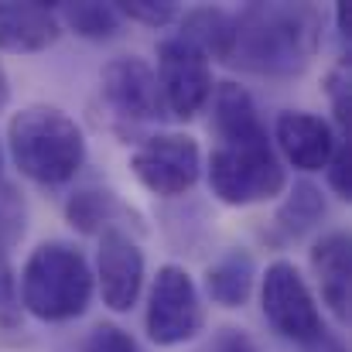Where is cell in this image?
I'll use <instances>...</instances> for the list:
<instances>
[{"label":"cell","instance_id":"6da1fadb","mask_svg":"<svg viewBox=\"0 0 352 352\" xmlns=\"http://www.w3.org/2000/svg\"><path fill=\"white\" fill-rule=\"evenodd\" d=\"M322 48V14L311 3H246L233 14L226 65L267 76H301Z\"/></svg>","mask_w":352,"mask_h":352},{"label":"cell","instance_id":"603a6c76","mask_svg":"<svg viewBox=\"0 0 352 352\" xmlns=\"http://www.w3.org/2000/svg\"><path fill=\"white\" fill-rule=\"evenodd\" d=\"M192 352H263V349H260V342L246 329H239V325H219L206 342H199Z\"/></svg>","mask_w":352,"mask_h":352},{"label":"cell","instance_id":"9c48e42d","mask_svg":"<svg viewBox=\"0 0 352 352\" xmlns=\"http://www.w3.org/2000/svg\"><path fill=\"white\" fill-rule=\"evenodd\" d=\"M154 79H157L164 117L175 120H195L209 107L212 89H216L212 62L178 34H171L157 45Z\"/></svg>","mask_w":352,"mask_h":352},{"label":"cell","instance_id":"ac0fdd59","mask_svg":"<svg viewBox=\"0 0 352 352\" xmlns=\"http://www.w3.org/2000/svg\"><path fill=\"white\" fill-rule=\"evenodd\" d=\"M55 14L62 21V31L69 28L86 41H110L123 28V17L113 3H62L55 7Z\"/></svg>","mask_w":352,"mask_h":352},{"label":"cell","instance_id":"4316f807","mask_svg":"<svg viewBox=\"0 0 352 352\" xmlns=\"http://www.w3.org/2000/svg\"><path fill=\"white\" fill-rule=\"evenodd\" d=\"M7 100H10V82H7V72H3V65H0V110L7 107Z\"/></svg>","mask_w":352,"mask_h":352},{"label":"cell","instance_id":"8992f818","mask_svg":"<svg viewBox=\"0 0 352 352\" xmlns=\"http://www.w3.org/2000/svg\"><path fill=\"white\" fill-rule=\"evenodd\" d=\"M147 339L154 346H185L192 339L202 336L206 329V301L202 291L195 284V277L178 267V263H164L154 274L151 294H147Z\"/></svg>","mask_w":352,"mask_h":352},{"label":"cell","instance_id":"484cf974","mask_svg":"<svg viewBox=\"0 0 352 352\" xmlns=\"http://www.w3.org/2000/svg\"><path fill=\"white\" fill-rule=\"evenodd\" d=\"M336 28H339V38H342V41L352 38V7L349 3H336Z\"/></svg>","mask_w":352,"mask_h":352},{"label":"cell","instance_id":"30bf717a","mask_svg":"<svg viewBox=\"0 0 352 352\" xmlns=\"http://www.w3.org/2000/svg\"><path fill=\"white\" fill-rule=\"evenodd\" d=\"M144 250L137 243V236L130 230H110L100 236V250H96V274L93 280L100 284L103 305L117 315H126L140 291H144Z\"/></svg>","mask_w":352,"mask_h":352},{"label":"cell","instance_id":"52a82bcc","mask_svg":"<svg viewBox=\"0 0 352 352\" xmlns=\"http://www.w3.org/2000/svg\"><path fill=\"white\" fill-rule=\"evenodd\" d=\"M130 171L157 199H178L195 188L202 175V147L192 133L161 130L137 144L130 154Z\"/></svg>","mask_w":352,"mask_h":352},{"label":"cell","instance_id":"ba28073f","mask_svg":"<svg viewBox=\"0 0 352 352\" xmlns=\"http://www.w3.org/2000/svg\"><path fill=\"white\" fill-rule=\"evenodd\" d=\"M260 308L270 329L298 346L325 332L318 298L291 260H274L260 274Z\"/></svg>","mask_w":352,"mask_h":352},{"label":"cell","instance_id":"d6986e66","mask_svg":"<svg viewBox=\"0 0 352 352\" xmlns=\"http://www.w3.org/2000/svg\"><path fill=\"white\" fill-rule=\"evenodd\" d=\"M322 89L329 96V107H332V120L339 126V140H349L352 130V72H349V58H339L325 79H322Z\"/></svg>","mask_w":352,"mask_h":352},{"label":"cell","instance_id":"e0dca14e","mask_svg":"<svg viewBox=\"0 0 352 352\" xmlns=\"http://www.w3.org/2000/svg\"><path fill=\"white\" fill-rule=\"evenodd\" d=\"M178 24H182L178 38H185L206 58L226 62L230 45H233V14L230 10H223V7H195V10L182 14Z\"/></svg>","mask_w":352,"mask_h":352},{"label":"cell","instance_id":"d4e9b609","mask_svg":"<svg viewBox=\"0 0 352 352\" xmlns=\"http://www.w3.org/2000/svg\"><path fill=\"white\" fill-rule=\"evenodd\" d=\"M301 352H349L346 349V342L336 336V332H318L315 339H308V342H301Z\"/></svg>","mask_w":352,"mask_h":352},{"label":"cell","instance_id":"7c38bea8","mask_svg":"<svg viewBox=\"0 0 352 352\" xmlns=\"http://www.w3.org/2000/svg\"><path fill=\"white\" fill-rule=\"evenodd\" d=\"M311 277L322 294V305L336 315V322H349L352 308V243L346 230H329L315 239L311 253Z\"/></svg>","mask_w":352,"mask_h":352},{"label":"cell","instance_id":"7a4b0ae2","mask_svg":"<svg viewBox=\"0 0 352 352\" xmlns=\"http://www.w3.org/2000/svg\"><path fill=\"white\" fill-rule=\"evenodd\" d=\"M7 151L14 168L41 188L72 182L89 154L82 126L52 103H28L7 120Z\"/></svg>","mask_w":352,"mask_h":352},{"label":"cell","instance_id":"3957f363","mask_svg":"<svg viewBox=\"0 0 352 352\" xmlns=\"http://www.w3.org/2000/svg\"><path fill=\"white\" fill-rule=\"evenodd\" d=\"M93 267L86 253L65 239H45L38 243L17 277V301L21 308L48 325L72 322L86 315L93 305Z\"/></svg>","mask_w":352,"mask_h":352},{"label":"cell","instance_id":"2e32d148","mask_svg":"<svg viewBox=\"0 0 352 352\" xmlns=\"http://www.w3.org/2000/svg\"><path fill=\"white\" fill-rule=\"evenodd\" d=\"M253 284H256V260L243 246H230L223 256H216L206 267V294L212 305L226 311H236L250 301Z\"/></svg>","mask_w":352,"mask_h":352},{"label":"cell","instance_id":"277c9868","mask_svg":"<svg viewBox=\"0 0 352 352\" xmlns=\"http://www.w3.org/2000/svg\"><path fill=\"white\" fill-rule=\"evenodd\" d=\"M206 171L212 195L233 209L270 202L287 192V168L274 151L270 130L216 140Z\"/></svg>","mask_w":352,"mask_h":352},{"label":"cell","instance_id":"cb8c5ba5","mask_svg":"<svg viewBox=\"0 0 352 352\" xmlns=\"http://www.w3.org/2000/svg\"><path fill=\"white\" fill-rule=\"evenodd\" d=\"M325 175H329V188H332V195L342 199V202H349L352 199V151H349V140H339V144H336V154H332Z\"/></svg>","mask_w":352,"mask_h":352},{"label":"cell","instance_id":"5b68a950","mask_svg":"<svg viewBox=\"0 0 352 352\" xmlns=\"http://www.w3.org/2000/svg\"><path fill=\"white\" fill-rule=\"evenodd\" d=\"M100 107L103 120L117 137H130L140 126L164 117L157 79L147 58L140 55H120L100 69Z\"/></svg>","mask_w":352,"mask_h":352},{"label":"cell","instance_id":"8fae6325","mask_svg":"<svg viewBox=\"0 0 352 352\" xmlns=\"http://www.w3.org/2000/svg\"><path fill=\"white\" fill-rule=\"evenodd\" d=\"M274 151H280L277 157L287 161L291 168L311 175V171H325L332 154H336V130L329 120L308 110H284L274 120Z\"/></svg>","mask_w":352,"mask_h":352},{"label":"cell","instance_id":"9a60e30c","mask_svg":"<svg viewBox=\"0 0 352 352\" xmlns=\"http://www.w3.org/2000/svg\"><path fill=\"white\" fill-rule=\"evenodd\" d=\"M329 206H325V195L318 185L311 182H294L291 192L284 195V202L277 206L274 219H270V230H267V239L277 243V246H287V243H298L311 230L322 226Z\"/></svg>","mask_w":352,"mask_h":352},{"label":"cell","instance_id":"7402d4cb","mask_svg":"<svg viewBox=\"0 0 352 352\" xmlns=\"http://www.w3.org/2000/svg\"><path fill=\"white\" fill-rule=\"evenodd\" d=\"M21 322V301H17V274L10 267L7 246H0V325L17 329Z\"/></svg>","mask_w":352,"mask_h":352},{"label":"cell","instance_id":"5bb4252c","mask_svg":"<svg viewBox=\"0 0 352 352\" xmlns=\"http://www.w3.org/2000/svg\"><path fill=\"white\" fill-rule=\"evenodd\" d=\"M65 219L72 230L86 236H103L110 230H126L133 226V233L144 230L140 216L120 199L113 188H100V185H86L79 192H72L65 199Z\"/></svg>","mask_w":352,"mask_h":352},{"label":"cell","instance_id":"ffe728a7","mask_svg":"<svg viewBox=\"0 0 352 352\" xmlns=\"http://www.w3.org/2000/svg\"><path fill=\"white\" fill-rule=\"evenodd\" d=\"M123 21H137L147 28H168L182 17L175 3H151V0H130V3H113Z\"/></svg>","mask_w":352,"mask_h":352},{"label":"cell","instance_id":"83f0119b","mask_svg":"<svg viewBox=\"0 0 352 352\" xmlns=\"http://www.w3.org/2000/svg\"><path fill=\"white\" fill-rule=\"evenodd\" d=\"M0 175H3V147H0Z\"/></svg>","mask_w":352,"mask_h":352},{"label":"cell","instance_id":"4fadbf2b","mask_svg":"<svg viewBox=\"0 0 352 352\" xmlns=\"http://www.w3.org/2000/svg\"><path fill=\"white\" fill-rule=\"evenodd\" d=\"M62 38V21L48 3H0V52L10 55H38L48 52Z\"/></svg>","mask_w":352,"mask_h":352},{"label":"cell","instance_id":"44dd1931","mask_svg":"<svg viewBox=\"0 0 352 352\" xmlns=\"http://www.w3.org/2000/svg\"><path fill=\"white\" fill-rule=\"evenodd\" d=\"M82 352H140V346L126 329H120L113 322H100L82 339Z\"/></svg>","mask_w":352,"mask_h":352}]
</instances>
